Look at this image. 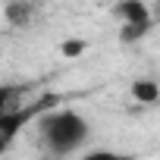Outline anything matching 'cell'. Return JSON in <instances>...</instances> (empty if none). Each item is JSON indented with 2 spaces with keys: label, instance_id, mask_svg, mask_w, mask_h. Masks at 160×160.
I'll list each match as a JSON object with an SVG mask.
<instances>
[{
  "label": "cell",
  "instance_id": "7",
  "mask_svg": "<svg viewBox=\"0 0 160 160\" xmlns=\"http://www.w3.org/2000/svg\"><path fill=\"white\" fill-rule=\"evenodd\" d=\"M13 104L19 107V91H16L13 85H0V113L13 110Z\"/></svg>",
  "mask_w": 160,
  "mask_h": 160
},
{
  "label": "cell",
  "instance_id": "3",
  "mask_svg": "<svg viewBox=\"0 0 160 160\" xmlns=\"http://www.w3.org/2000/svg\"><path fill=\"white\" fill-rule=\"evenodd\" d=\"M35 3L38 0H7V7H3V19L13 25V28H25L32 19H35Z\"/></svg>",
  "mask_w": 160,
  "mask_h": 160
},
{
  "label": "cell",
  "instance_id": "6",
  "mask_svg": "<svg viewBox=\"0 0 160 160\" xmlns=\"http://www.w3.org/2000/svg\"><path fill=\"white\" fill-rule=\"evenodd\" d=\"M148 28H151V19L148 22H122L119 25V41L122 44H135V41H141L148 35Z\"/></svg>",
  "mask_w": 160,
  "mask_h": 160
},
{
  "label": "cell",
  "instance_id": "2",
  "mask_svg": "<svg viewBox=\"0 0 160 160\" xmlns=\"http://www.w3.org/2000/svg\"><path fill=\"white\" fill-rule=\"evenodd\" d=\"M53 104V98H47L44 104H35V107H13V110H7V113H0V154H7V148L13 144V138L25 129V122L38 113V110H44V107H50Z\"/></svg>",
  "mask_w": 160,
  "mask_h": 160
},
{
  "label": "cell",
  "instance_id": "8",
  "mask_svg": "<svg viewBox=\"0 0 160 160\" xmlns=\"http://www.w3.org/2000/svg\"><path fill=\"white\" fill-rule=\"evenodd\" d=\"M82 50H85V41H66V44H63V53H66V57H78Z\"/></svg>",
  "mask_w": 160,
  "mask_h": 160
},
{
  "label": "cell",
  "instance_id": "1",
  "mask_svg": "<svg viewBox=\"0 0 160 160\" xmlns=\"http://www.w3.org/2000/svg\"><path fill=\"white\" fill-rule=\"evenodd\" d=\"M88 138H91V126L75 110H53V113H41L38 119V144L53 157H69L82 151Z\"/></svg>",
  "mask_w": 160,
  "mask_h": 160
},
{
  "label": "cell",
  "instance_id": "4",
  "mask_svg": "<svg viewBox=\"0 0 160 160\" xmlns=\"http://www.w3.org/2000/svg\"><path fill=\"white\" fill-rule=\"evenodd\" d=\"M113 19H119V25L122 22H148L151 13L144 7V0H116L113 3Z\"/></svg>",
  "mask_w": 160,
  "mask_h": 160
},
{
  "label": "cell",
  "instance_id": "5",
  "mask_svg": "<svg viewBox=\"0 0 160 160\" xmlns=\"http://www.w3.org/2000/svg\"><path fill=\"white\" fill-rule=\"evenodd\" d=\"M132 98L141 101V104H157L160 101V85L154 78H138V82H132Z\"/></svg>",
  "mask_w": 160,
  "mask_h": 160
}]
</instances>
